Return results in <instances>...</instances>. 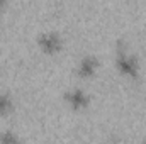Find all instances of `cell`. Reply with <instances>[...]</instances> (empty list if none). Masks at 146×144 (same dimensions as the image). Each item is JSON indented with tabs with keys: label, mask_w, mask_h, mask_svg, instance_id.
Wrapping results in <instances>:
<instances>
[{
	"label": "cell",
	"mask_w": 146,
	"mask_h": 144,
	"mask_svg": "<svg viewBox=\"0 0 146 144\" xmlns=\"http://www.w3.org/2000/svg\"><path fill=\"white\" fill-rule=\"evenodd\" d=\"M0 7H2V0H0Z\"/></svg>",
	"instance_id": "cell-7"
},
{
	"label": "cell",
	"mask_w": 146,
	"mask_h": 144,
	"mask_svg": "<svg viewBox=\"0 0 146 144\" xmlns=\"http://www.w3.org/2000/svg\"><path fill=\"white\" fill-rule=\"evenodd\" d=\"M115 65L119 68V71L124 73V75H129V76H134L138 70H139V65H138V59L126 53V51H119L117 53V58H115Z\"/></svg>",
	"instance_id": "cell-1"
},
{
	"label": "cell",
	"mask_w": 146,
	"mask_h": 144,
	"mask_svg": "<svg viewBox=\"0 0 146 144\" xmlns=\"http://www.w3.org/2000/svg\"><path fill=\"white\" fill-rule=\"evenodd\" d=\"M145 144H146V143H145Z\"/></svg>",
	"instance_id": "cell-8"
},
{
	"label": "cell",
	"mask_w": 146,
	"mask_h": 144,
	"mask_svg": "<svg viewBox=\"0 0 146 144\" xmlns=\"http://www.w3.org/2000/svg\"><path fill=\"white\" fill-rule=\"evenodd\" d=\"M97 65H99L97 58L92 56V54H87V56H83V58L80 59V63H78V66H76V71H78L80 76L87 78V76L94 75V71L97 70Z\"/></svg>",
	"instance_id": "cell-4"
},
{
	"label": "cell",
	"mask_w": 146,
	"mask_h": 144,
	"mask_svg": "<svg viewBox=\"0 0 146 144\" xmlns=\"http://www.w3.org/2000/svg\"><path fill=\"white\" fill-rule=\"evenodd\" d=\"M0 144H21L17 136L12 132V131H5L0 134Z\"/></svg>",
	"instance_id": "cell-6"
},
{
	"label": "cell",
	"mask_w": 146,
	"mask_h": 144,
	"mask_svg": "<svg viewBox=\"0 0 146 144\" xmlns=\"http://www.w3.org/2000/svg\"><path fill=\"white\" fill-rule=\"evenodd\" d=\"M65 98L73 108H82L88 104V95L82 88H70L65 92Z\"/></svg>",
	"instance_id": "cell-3"
},
{
	"label": "cell",
	"mask_w": 146,
	"mask_h": 144,
	"mask_svg": "<svg viewBox=\"0 0 146 144\" xmlns=\"http://www.w3.org/2000/svg\"><path fill=\"white\" fill-rule=\"evenodd\" d=\"M37 42H39V46H41L46 53H54L56 49L61 48V36H60L58 32L46 31V32H41V34H39Z\"/></svg>",
	"instance_id": "cell-2"
},
{
	"label": "cell",
	"mask_w": 146,
	"mask_h": 144,
	"mask_svg": "<svg viewBox=\"0 0 146 144\" xmlns=\"http://www.w3.org/2000/svg\"><path fill=\"white\" fill-rule=\"evenodd\" d=\"M12 105H14V102H12V97L9 93H0V114L10 112Z\"/></svg>",
	"instance_id": "cell-5"
}]
</instances>
